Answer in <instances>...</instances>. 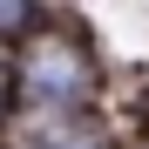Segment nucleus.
<instances>
[{
	"label": "nucleus",
	"instance_id": "1",
	"mask_svg": "<svg viewBox=\"0 0 149 149\" xmlns=\"http://www.w3.org/2000/svg\"><path fill=\"white\" fill-rule=\"evenodd\" d=\"M20 88L34 95V102H74V95L88 88V68L74 54L68 41H41L27 61H20Z\"/></svg>",
	"mask_w": 149,
	"mask_h": 149
},
{
	"label": "nucleus",
	"instance_id": "2",
	"mask_svg": "<svg viewBox=\"0 0 149 149\" xmlns=\"http://www.w3.org/2000/svg\"><path fill=\"white\" fill-rule=\"evenodd\" d=\"M0 95H7V68H0Z\"/></svg>",
	"mask_w": 149,
	"mask_h": 149
}]
</instances>
